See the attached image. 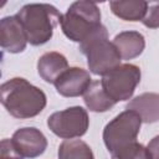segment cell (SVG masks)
Instances as JSON below:
<instances>
[{
  "label": "cell",
  "instance_id": "2e32d148",
  "mask_svg": "<svg viewBox=\"0 0 159 159\" xmlns=\"http://www.w3.org/2000/svg\"><path fill=\"white\" fill-rule=\"evenodd\" d=\"M58 159H94V155L86 142L66 139L58 147Z\"/></svg>",
  "mask_w": 159,
  "mask_h": 159
},
{
  "label": "cell",
  "instance_id": "ba28073f",
  "mask_svg": "<svg viewBox=\"0 0 159 159\" xmlns=\"http://www.w3.org/2000/svg\"><path fill=\"white\" fill-rule=\"evenodd\" d=\"M92 78L89 72L80 67H68L53 83L56 91L63 97L83 96L89 88Z\"/></svg>",
  "mask_w": 159,
  "mask_h": 159
},
{
  "label": "cell",
  "instance_id": "9c48e42d",
  "mask_svg": "<svg viewBox=\"0 0 159 159\" xmlns=\"http://www.w3.org/2000/svg\"><path fill=\"white\" fill-rule=\"evenodd\" d=\"M12 142L24 158H36L43 154L47 148V139L35 127H24L12 134Z\"/></svg>",
  "mask_w": 159,
  "mask_h": 159
},
{
  "label": "cell",
  "instance_id": "4fadbf2b",
  "mask_svg": "<svg viewBox=\"0 0 159 159\" xmlns=\"http://www.w3.org/2000/svg\"><path fill=\"white\" fill-rule=\"evenodd\" d=\"M113 43L123 60H133L138 57L145 47L144 36L138 31H122L116 35Z\"/></svg>",
  "mask_w": 159,
  "mask_h": 159
},
{
  "label": "cell",
  "instance_id": "6da1fadb",
  "mask_svg": "<svg viewBox=\"0 0 159 159\" xmlns=\"http://www.w3.org/2000/svg\"><path fill=\"white\" fill-rule=\"evenodd\" d=\"M0 96L7 113L19 119L36 117L47 103L45 92L21 77L4 82L0 86Z\"/></svg>",
  "mask_w": 159,
  "mask_h": 159
},
{
  "label": "cell",
  "instance_id": "7a4b0ae2",
  "mask_svg": "<svg viewBox=\"0 0 159 159\" xmlns=\"http://www.w3.org/2000/svg\"><path fill=\"white\" fill-rule=\"evenodd\" d=\"M16 16L25 30L27 42L32 46H40L51 40L62 15L53 5L34 2L24 5Z\"/></svg>",
  "mask_w": 159,
  "mask_h": 159
},
{
  "label": "cell",
  "instance_id": "9a60e30c",
  "mask_svg": "<svg viewBox=\"0 0 159 159\" xmlns=\"http://www.w3.org/2000/svg\"><path fill=\"white\" fill-rule=\"evenodd\" d=\"M83 101L89 111L97 113L107 112L116 104L103 89L101 81H93L91 83L89 88L83 94Z\"/></svg>",
  "mask_w": 159,
  "mask_h": 159
},
{
  "label": "cell",
  "instance_id": "3957f363",
  "mask_svg": "<svg viewBox=\"0 0 159 159\" xmlns=\"http://www.w3.org/2000/svg\"><path fill=\"white\" fill-rule=\"evenodd\" d=\"M81 52L87 57L89 71L97 76H104L120 65V55L113 42L108 40V31L101 25L89 37L80 43Z\"/></svg>",
  "mask_w": 159,
  "mask_h": 159
},
{
  "label": "cell",
  "instance_id": "8992f818",
  "mask_svg": "<svg viewBox=\"0 0 159 159\" xmlns=\"http://www.w3.org/2000/svg\"><path fill=\"white\" fill-rule=\"evenodd\" d=\"M140 77L142 73L138 66L124 63L106 73L102 77L101 83L111 99L117 103L132 98L137 86L140 82Z\"/></svg>",
  "mask_w": 159,
  "mask_h": 159
},
{
  "label": "cell",
  "instance_id": "30bf717a",
  "mask_svg": "<svg viewBox=\"0 0 159 159\" xmlns=\"http://www.w3.org/2000/svg\"><path fill=\"white\" fill-rule=\"evenodd\" d=\"M27 37L16 15L2 17L0 21V45L10 53H20L26 48Z\"/></svg>",
  "mask_w": 159,
  "mask_h": 159
},
{
  "label": "cell",
  "instance_id": "e0dca14e",
  "mask_svg": "<svg viewBox=\"0 0 159 159\" xmlns=\"http://www.w3.org/2000/svg\"><path fill=\"white\" fill-rule=\"evenodd\" d=\"M113 159H152L148 149L140 144V143H134L129 148L122 150L117 155L113 157Z\"/></svg>",
  "mask_w": 159,
  "mask_h": 159
},
{
  "label": "cell",
  "instance_id": "ffe728a7",
  "mask_svg": "<svg viewBox=\"0 0 159 159\" xmlns=\"http://www.w3.org/2000/svg\"><path fill=\"white\" fill-rule=\"evenodd\" d=\"M147 149H148V152H149L152 159H159V135L154 137V138L148 143Z\"/></svg>",
  "mask_w": 159,
  "mask_h": 159
},
{
  "label": "cell",
  "instance_id": "7c38bea8",
  "mask_svg": "<svg viewBox=\"0 0 159 159\" xmlns=\"http://www.w3.org/2000/svg\"><path fill=\"white\" fill-rule=\"evenodd\" d=\"M127 109L138 113L144 123H155L159 120V93H142L127 104Z\"/></svg>",
  "mask_w": 159,
  "mask_h": 159
},
{
  "label": "cell",
  "instance_id": "52a82bcc",
  "mask_svg": "<svg viewBox=\"0 0 159 159\" xmlns=\"http://www.w3.org/2000/svg\"><path fill=\"white\" fill-rule=\"evenodd\" d=\"M47 127L60 138L73 139L86 134L89 127L88 113L80 106L52 113L47 118Z\"/></svg>",
  "mask_w": 159,
  "mask_h": 159
},
{
  "label": "cell",
  "instance_id": "d6986e66",
  "mask_svg": "<svg viewBox=\"0 0 159 159\" xmlns=\"http://www.w3.org/2000/svg\"><path fill=\"white\" fill-rule=\"evenodd\" d=\"M0 159H24L16 149L12 139H2L0 143Z\"/></svg>",
  "mask_w": 159,
  "mask_h": 159
},
{
  "label": "cell",
  "instance_id": "8fae6325",
  "mask_svg": "<svg viewBox=\"0 0 159 159\" xmlns=\"http://www.w3.org/2000/svg\"><path fill=\"white\" fill-rule=\"evenodd\" d=\"M67 68V58L60 52H46L37 61V72L47 83H55Z\"/></svg>",
  "mask_w": 159,
  "mask_h": 159
},
{
  "label": "cell",
  "instance_id": "5bb4252c",
  "mask_svg": "<svg viewBox=\"0 0 159 159\" xmlns=\"http://www.w3.org/2000/svg\"><path fill=\"white\" fill-rule=\"evenodd\" d=\"M112 12L124 21H142L145 16L148 1L143 0H116L109 1Z\"/></svg>",
  "mask_w": 159,
  "mask_h": 159
},
{
  "label": "cell",
  "instance_id": "5b68a950",
  "mask_svg": "<svg viewBox=\"0 0 159 159\" xmlns=\"http://www.w3.org/2000/svg\"><path fill=\"white\" fill-rule=\"evenodd\" d=\"M140 125L142 118L130 109L123 111L106 124L103 129V142L112 157L137 143Z\"/></svg>",
  "mask_w": 159,
  "mask_h": 159
},
{
  "label": "cell",
  "instance_id": "277c9868",
  "mask_svg": "<svg viewBox=\"0 0 159 159\" xmlns=\"http://www.w3.org/2000/svg\"><path fill=\"white\" fill-rule=\"evenodd\" d=\"M60 25L67 39L81 43L102 25L99 7L93 1H76L61 16Z\"/></svg>",
  "mask_w": 159,
  "mask_h": 159
},
{
  "label": "cell",
  "instance_id": "ac0fdd59",
  "mask_svg": "<svg viewBox=\"0 0 159 159\" xmlns=\"http://www.w3.org/2000/svg\"><path fill=\"white\" fill-rule=\"evenodd\" d=\"M142 22L149 29L159 27V1H148L147 12Z\"/></svg>",
  "mask_w": 159,
  "mask_h": 159
}]
</instances>
